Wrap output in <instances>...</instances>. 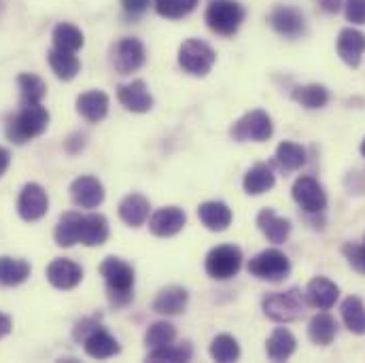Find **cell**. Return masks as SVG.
Returning <instances> with one entry per match:
<instances>
[{
    "label": "cell",
    "instance_id": "obj_19",
    "mask_svg": "<svg viewBox=\"0 0 365 363\" xmlns=\"http://www.w3.org/2000/svg\"><path fill=\"white\" fill-rule=\"evenodd\" d=\"M108 240V221L104 215L90 213L79 219V242L86 247H100Z\"/></svg>",
    "mask_w": 365,
    "mask_h": 363
},
{
    "label": "cell",
    "instance_id": "obj_43",
    "mask_svg": "<svg viewBox=\"0 0 365 363\" xmlns=\"http://www.w3.org/2000/svg\"><path fill=\"white\" fill-rule=\"evenodd\" d=\"M96 327H98V321H96V319H83V321H79V323L75 325L73 338H75L77 342H83Z\"/></svg>",
    "mask_w": 365,
    "mask_h": 363
},
{
    "label": "cell",
    "instance_id": "obj_24",
    "mask_svg": "<svg viewBox=\"0 0 365 363\" xmlns=\"http://www.w3.org/2000/svg\"><path fill=\"white\" fill-rule=\"evenodd\" d=\"M47 60H49V66L60 81H73L81 71V62L73 51H64V49L53 47L47 53Z\"/></svg>",
    "mask_w": 365,
    "mask_h": 363
},
{
    "label": "cell",
    "instance_id": "obj_13",
    "mask_svg": "<svg viewBox=\"0 0 365 363\" xmlns=\"http://www.w3.org/2000/svg\"><path fill=\"white\" fill-rule=\"evenodd\" d=\"M185 223H187V215L179 206H164V208L155 210L153 217L149 219V230L153 236L170 238L181 232Z\"/></svg>",
    "mask_w": 365,
    "mask_h": 363
},
{
    "label": "cell",
    "instance_id": "obj_30",
    "mask_svg": "<svg viewBox=\"0 0 365 363\" xmlns=\"http://www.w3.org/2000/svg\"><path fill=\"white\" fill-rule=\"evenodd\" d=\"M30 272H32V268L28 262L15 260L9 255L0 257V285L2 287H17V285L26 282Z\"/></svg>",
    "mask_w": 365,
    "mask_h": 363
},
{
    "label": "cell",
    "instance_id": "obj_46",
    "mask_svg": "<svg viewBox=\"0 0 365 363\" xmlns=\"http://www.w3.org/2000/svg\"><path fill=\"white\" fill-rule=\"evenodd\" d=\"M319 4L327 13H338L342 9V0H319Z\"/></svg>",
    "mask_w": 365,
    "mask_h": 363
},
{
    "label": "cell",
    "instance_id": "obj_45",
    "mask_svg": "<svg viewBox=\"0 0 365 363\" xmlns=\"http://www.w3.org/2000/svg\"><path fill=\"white\" fill-rule=\"evenodd\" d=\"M83 145H86V136H83V134H75V136H71V140L66 143V149H68L71 153H79V151L83 149Z\"/></svg>",
    "mask_w": 365,
    "mask_h": 363
},
{
    "label": "cell",
    "instance_id": "obj_3",
    "mask_svg": "<svg viewBox=\"0 0 365 363\" xmlns=\"http://www.w3.org/2000/svg\"><path fill=\"white\" fill-rule=\"evenodd\" d=\"M245 21V9L236 0H212L206 9V24L215 34L234 36Z\"/></svg>",
    "mask_w": 365,
    "mask_h": 363
},
{
    "label": "cell",
    "instance_id": "obj_20",
    "mask_svg": "<svg viewBox=\"0 0 365 363\" xmlns=\"http://www.w3.org/2000/svg\"><path fill=\"white\" fill-rule=\"evenodd\" d=\"M83 349L91 359H110L121 351L119 342L100 325L83 340Z\"/></svg>",
    "mask_w": 365,
    "mask_h": 363
},
{
    "label": "cell",
    "instance_id": "obj_5",
    "mask_svg": "<svg viewBox=\"0 0 365 363\" xmlns=\"http://www.w3.org/2000/svg\"><path fill=\"white\" fill-rule=\"evenodd\" d=\"M215 60L217 53L212 51V47L200 39L185 41L179 49V66L193 77H206L215 66Z\"/></svg>",
    "mask_w": 365,
    "mask_h": 363
},
{
    "label": "cell",
    "instance_id": "obj_25",
    "mask_svg": "<svg viewBox=\"0 0 365 363\" xmlns=\"http://www.w3.org/2000/svg\"><path fill=\"white\" fill-rule=\"evenodd\" d=\"M197 217L210 232H223L232 223V210L223 202H204L197 208Z\"/></svg>",
    "mask_w": 365,
    "mask_h": 363
},
{
    "label": "cell",
    "instance_id": "obj_18",
    "mask_svg": "<svg viewBox=\"0 0 365 363\" xmlns=\"http://www.w3.org/2000/svg\"><path fill=\"white\" fill-rule=\"evenodd\" d=\"M71 195L79 208H98L104 202V185L96 177H79L71 185Z\"/></svg>",
    "mask_w": 365,
    "mask_h": 363
},
{
    "label": "cell",
    "instance_id": "obj_34",
    "mask_svg": "<svg viewBox=\"0 0 365 363\" xmlns=\"http://www.w3.org/2000/svg\"><path fill=\"white\" fill-rule=\"evenodd\" d=\"M293 100L304 108H323L329 102V90L321 83H308L293 90Z\"/></svg>",
    "mask_w": 365,
    "mask_h": 363
},
{
    "label": "cell",
    "instance_id": "obj_9",
    "mask_svg": "<svg viewBox=\"0 0 365 363\" xmlns=\"http://www.w3.org/2000/svg\"><path fill=\"white\" fill-rule=\"evenodd\" d=\"M110 64L119 75H130L145 64V45L138 39H121L110 51Z\"/></svg>",
    "mask_w": 365,
    "mask_h": 363
},
{
    "label": "cell",
    "instance_id": "obj_38",
    "mask_svg": "<svg viewBox=\"0 0 365 363\" xmlns=\"http://www.w3.org/2000/svg\"><path fill=\"white\" fill-rule=\"evenodd\" d=\"M210 357H212L215 362L221 363L236 362V359L240 357V347H238L236 338L230 336V334L217 336V338L210 342Z\"/></svg>",
    "mask_w": 365,
    "mask_h": 363
},
{
    "label": "cell",
    "instance_id": "obj_17",
    "mask_svg": "<svg viewBox=\"0 0 365 363\" xmlns=\"http://www.w3.org/2000/svg\"><path fill=\"white\" fill-rule=\"evenodd\" d=\"M365 53V34L355 28H344L338 36V56L351 68H359Z\"/></svg>",
    "mask_w": 365,
    "mask_h": 363
},
{
    "label": "cell",
    "instance_id": "obj_23",
    "mask_svg": "<svg viewBox=\"0 0 365 363\" xmlns=\"http://www.w3.org/2000/svg\"><path fill=\"white\" fill-rule=\"evenodd\" d=\"M257 227L264 232V236L274 242V245H282L287 242L289 234H291V221L284 217H278L272 208H264L257 215Z\"/></svg>",
    "mask_w": 365,
    "mask_h": 363
},
{
    "label": "cell",
    "instance_id": "obj_40",
    "mask_svg": "<svg viewBox=\"0 0 365 363\" xmlns=\"http://www.w3.org/2000/svg\"><path fill=\"white\" fill-rule=\"evenodd\" d=\"M191 355H193V351L187 342L185 344H170V347L151 351L149 362H189Z\"/></svg>",
    "mask_w": 365,
    "mask_h": 363
},
{
    "label": "cell",
    "instance_id": "obj_47",
    "mask_svg": "<svg viewBox=\"0 0 365 363\" xmlns=\"http://www.w3.org/2000/svg\"><path fill=\"white\" fill-rule=\"evenodd\" d=\"M9 166H11V153H9V149L0 147V179L9 170Z\"/></svg>",
    "mask_w": 365,
    "mask_h": 363
},
{
    "label": "cell",
    "instance_id": "obj_42",
    "mask_svg": "<svg viewBox=\"0 0 365 363\" xmlns=\"http://www.w3.org/2000/svg\"><path fill=\"white\" fill-rule=\"evenodd\" d=\"M346 11V19L355 26H364L365 24V0H346L344 4Z\"/></svg>",
    "mask_w": 365,
    "mask_h": 363
},
{
    "label": "cell",
    "instance_id": "obj_6",
    "mask_svg": "<svg viewBox=\"0 0 365 363\" xmlns=\"http://www.w3.org/2000/svg\"><path fill=\"white\" fill-rule=\"evenodd\" d=\"M232 138L238 140V143H247V140H253V143H266L270 140V136L274 134V126L270 115L262 108H255L251 113H247L245 117H240L232 130H230Z\"/></svg>",
    "mask_w": 365,
    "mask_h": 363
},
{
    "label": "cell",
    "instance_id": "obj_33",
    "mask_svg": "<svg viewBox=\"0 0 365 363\" xmlns=\"http://www.w3.org/2000/svg\"><path fill=\"white\" fill-rule=\"evenodd\" d=\"M79 219H81V213H66L62 215L60 223L56 225V232H53V238H56V245L58 247H75L79 242Z\"/></svg>",
    "mask_w": 365,
    "mask_h": 363
},
{
    "label": "cell",
    "instance_id": "obj_10",
    "mask_svg": "<svg viewBox=\"0 0 365 363\" xmlns=\"http://www.w3.org/2000/svg\"><path fill=\"white\" fill-rule=\"evenodd\" d=\"M49 210V195L38 183H28L19 191L17 213L24 221H38Z\"/></svg>",
    "mask_w": 365,
    "mask_h": 363
},
{
    "label": "cell",
    "instance_id": "obj_36",
    "mask_svg": "<svg viewBox=\"0 0 365 363\" xmlns=\"http://www.w3.org/2000/svg\"><path fill=\"white\" fill-rule=\"evenodd\" d=\"M276 162L284 170H299L306 164V149L297 143L284 140L276 149Z\"/></svg>",
    "mask_w": 365,
    "mask_h": 363
},
{
    "label": "cell",
    "instance_id": "obj_12",
    "mask_svg": "<svg viewBox=\"0 0 365 363\" xmlns=\"http://www.w3.org/2000/svg\"><path fill=\"white\" fill-rule=\"evenodd\" d=\"M268 21H270L274 32L280 34V36H284V39H297L306 30L304 15L295 6H287V4L274 6L270 17H268Z\"/></svg>",
    "mask_w": 365,
    "mask_h": 363
},
{
    "label": "cell",
    "instance_id": "obj_29",
    "mask_svg": "<svg viewBox=\"0 0 365 363\" xmlns=\"http://www.w3.org/2000/svg\"><path fill=\"white\" fill-rule=\"evenodd\" d=\"M274 185H276V177L268 164H255L245 175V181H242V187L249 195H262V193L270 191Z\"/></svg>",
    "mask_w": 365,
    "mask_h": 363
},
{
    "label": "cell",
    "instance_id": "obj_4",
    "mask_svg": "<svg viewBox=\"0 0 365 363\" xmlns=\"http://www.w3.org/2000/svg\"><path fill=\"white\" fill-rule=\"evenodd\" d=\"M306 297L302 295L299 289H289V291H278L264 297L262 308L268 319L276 323H291L304 315Z\"/></svg>",
    "mask_w": 365,
    "mask_h": 363
},
{
    "label": "cell",
    "instance_id": "obj_41",
    "mask_svg": "<svg viewBox=\"0 0 365 363\" xmlns=\"http://www.w3.org/2000/svg\"><path fill=\"white\" fill-rule=\"evenodd\" d=\"M342 253H344V257H346V262L351 264L353 270H357L359 274H365V245L346 242L342 247Z\"/></svg>",
    "mask_w": 365,
    "mask_h": 363
},
{
    "label": "cell",
    "instance_id": "obj_8",
    "mask_svg": "<svg viewBox=\"0 0 365 363\" xmlns=\"http://www.w3.org/2000/svg\"><path fill=\"white\" fill-rule=\"evenodd\" d=\"M249 272L251 276L259 278V280H270L278 282L282 278H287L291 272V262L289 257L278 251V249H266L262 253H257L251 262H249Z\"/></svg>",
    "mask_w": 365,
    "mask_h": 363
},
{
    "label": "cell",
    "instance_id": "obj_22",
    "mask_svg": "<svg viewBox=\"0 0 365 363\" xmlns=\"http://www.w3.org/2000/svg\"><path fill=\"white\" fill-rule=\"evenodd\" d=\"M149 210H151V204L140 193H130L119 204V217L130 227H140L149 219Z\"/></svg>",
    "mask_w": 365,
    "mask_h": 363
},
{
    "label": "cell",
    "instance_id": "obj_2",
    "mask_svg": "<svg viewBox=\"0 0 365 363\" xmlns=\"http://www.w3.org/2000/svg\"><path fill=\"white\" fill-rule=\"evenodd\" d=\"M100 274L106 285V293L113 306L121 308L132 300L134 289V268L119 257H106L100 264Z\"/></svg>",
    "mask_w": 365,
    "mask_h": 363
},
{
    "label": "cell",
    "instance_id": "obj_26",
    "mask_svg": "<svg viewBox=\"0 0 365 363\" xmlns=\"http://www.w3.org/2000/svg\"><path fill=\"white\" fill-rule=\"evenodd\" d=\"M189 293L182 287H166L153 300V310L160 315H181L187 306Z\"/></svg>",
    "mask_w": 365,
    "mask_h": 363
},
{
    "label": "cell",
    "instance_id": "obj_21",
    "mask_svg": "<svg viewBox=\"0 0 365 363\" xmlns=\"http://www.w3.org/2000/svg\"><path fill=\"white\" fill-rule=\"evenodd\" d=\"M77 113L90 123H100L108 115V96L98 90L81 93L77 98Z\"/></svg>",
    "mask_w": 365,
    "mask_h": 363
},
{
    "label": "cell",
    "instance_id": "obj_49",
    "mask_svg": "<svg viewBox=\"0 0 365 363\" xmlns=\"http://www.w3.org/2000/svg\"><path fill=\"white\" fill-rule=\"evenodd\" d=\"M361 155L365 158V138H364V143H361Z\"/></svg>",
    "mask_w": 365,
    "mask_h": 363
},
{
    "label": "cell",
    "instance_id": "obj_37",
    "mask_svg": "<svg viewBox=\"0 0 365 363\" xmlns=\"http://www.w3.org/2000/svg\"><path fill=\"white\" fill-rule=\"evenodd\" d=\"M177 338V329L173 323H166V321H158L153 323L147 334H145V344L155 351V349H164V347H170Z\"/></svg>",
    "mask_w": 365,
    "mask_h": 363
},
{
    "label": "cell",
    "instance_id": "obj_15",
    "mask_svg": "<svg viewBox=\"0 0 365 363\" xmlns=\"http://www.w3.org/2000/svg\"><path fill=\"white\" fill-rule=\"evenodd\" d=\"M47 280L62 291H71L75 289L81 280H83V268L79 264H75L73 260L66 257H58L47 266Z\"/></svg>",
    "mask_w": 365,
    "mask_h": 363
},
{
    "label": "cell",
    "instance_id": "obj_48",
    "mask_svg": "<svg viewBox=\"0 0 365 363\" xmlns=\"http://www.w3.org/2000/svg\"><path fill=\"white\" fill-rule=\"evenodd\" d=\"M11 329H13V321H11V317H6V315H2V312H0V340H2L4 336H9V334H11Z\"/></svg>",
    "mask_w": 365,
    "mask_h": 363
},
{
    "label": "cell",
    "instance_id": "obj_35",
    "mask_svg": "<svg viewBox=\"0 0 365 363\" xmlns=\"http://www.w3.org/2000/svg\"><path fill=\"white\" fill-rule=\"evenodd\" d=\"M83 43H86L83 32L77 26L64 21V24H58L53 28V45L58 49H64V51H73L75 53V51H79L83 47Z\"/></svg>",
    "mask_w": 365,
    "mask_h": 363
},
{
    "label": "cell",
    "instance_id": "obj_39",
    "mask_svg": "<svg viewBox=\"0 0 365 363\" xmlns=\"http://www.w3.org/2000/svg\"><path fill=\"white\" fill-rule=\"evenodd\" d=\"M197 6V0H155V9L166 19H181Z\"/></svg>",
    "mask_w": 365,
    "mask_h": 363
},
{
    "label": "cell",
    "instance_id": "obj_44",
    "mask_svg": "<svg viewBox=\"0 0 365 363\" xmlns=\"http://www.w3.org/2000/svg\"><path fill=\"white\" fill-rule=\"evenodd\" d=\"M151 0H121V6L128 15H143Z\"/></svg>",
    "mask_w": 365,
    "mask_h": 363
},
{
    "label": "cell",
    "instance_id": "obj_7",
    "mask_svg": "<svg viewBox=\"0 0 365 363\" xmlns=\"http://www.w3.org/2000/svg\"><path fill=\"white\" fill-rule=\"evenodd\" d=\"M242 266V251L234 245H221L215 247L208 255H206V274L210 278L217 280H230L236 274L240 272Z\"/></svg>",
    "mask_w": 365,
    "mask_h": 363
},
{
    "label": "cell",
    "instance_id": "obj_50",
    "mask_svg": "<svg viewBox=\"0 0 365 363\" xmlns=\"http://www.w3.org/2000/svg\"><path fill=\"white\" fill-rule=\"evenodd\" d=\"M2 9H4V0H0V15H2Z\"/></svg>",
    "mask_w": 365,
    "mask_h": 363
},
{
    "label": "cell",
    "instance_id": "obj_32",
    "mask_svg": "<svg viewBox=\"0 0 365 363\" xmlns=\"http://www.w3.org/2000/svg\"><path fill=\"white\" fill-rule=\"evenodd\" d=\"M342 310V321L349 327V332L364 336L365 334V304L361 302V297H346L340 306Z\"/></svg>",
    "mask_w": 365,
    "mask_h": 363
},
{
    "label": "cell",
    "instance_id": "obj_28",
    "mask_svg": "<svg viewBox=\"0 0 365 363\" xmlns=\"http://www.w3.org/2000/svg\"><path fill=\"white\" fill-rule=\"evenodd\" d=\"M295 336L284 327H276L266 342V353L272 362H287L295 353Z\"/></svg>",
    "mask_w": 365,
    "mask_h": 363
},
{
    "label": "cell",
    "instance_id": "obj_51",
    "mask_svg": "<svg viewBox=\"0 0 365 363\" xmlns=\"http://www.w3.org/2000/svg\"><path fill=\"white\" fill-rule=\"evenodd\" d=\"M364 245H365V236H364Z\"/></svg>",
    "mask_w": 365,
    "mask_h": 363
},
{
    "label": "cell",
    "instance_id": "obj_14",
    "mask_svg": "<svg viewBox=\"0 0 365 363\" xmlns=\"http://www.w3.org/2000/svg\"><path fill=\"white\" fill-rule=\"evenodd\" d=\"M304 297H306V304L308 306H312L317 310H329L338 302L340 289H338V285L334 280H329L325 276H314L308 282Z\"/></svg>",
    "mask_w": 365,
    "mask_h": 363
},
{
    "label": "cell",
    "instance_id": "obj_1",
    "mask_svg": "<svg viewBox=\"0 0 365 363\" xmlns=\"http://www.w3.org/2000/svg\"><path fill=\"white\" fill-rule=\"evenodd\" d=\"M49 126V111L43 104L21 106L15 117L6 123V138L15 145H26L38 138Z\"/></svg>",
    "mask_w": 365,
    "mask_h": 363
},
{
    "label": "cell",
    "instance_id": "obj_31",
    "mask_svg": "<svg viewBox=\"0 0 365 363\" xmlns=\"http://www.w3.org/2000/svg\"><path fill=\"white\" fill-rule=\"evenodd\" d=\"M17 88H19V102H21V106L41 104L45 93H47L45 81L41 77L32 75V73H21L17 77Z\"/></svg>",
    "mask_w": 365,
    "mask_h": 363
},
{
    "label": "cell",
    "instance_id": "obj_16",
    "mask_svg": "<svg viewBox=\"0 0 365 363\" xmlns=\"http://www.w3.org/2000/svg\"><path fill=\"white\" fill-rule=\"evenodd\" d=\"M117 98L119 102L132 111V113H147L153 108V96L147 88L145 81H132V83H125V86H119L117 88Z\"/></svg>",
    "mask_w": 365,
    "mask_h": 363
},
{
    "label": "cell",
    "instance_id": "obj_11",
    "mask_svg": "<svg viewBox=\"0 0 365 363\" xmlns=\"http://www.w3.org/2000/svg\"><path fill=\"white\" fill-rule=\"evenodd\" d=\"M293 200L306 210V213H323L327 208V193L323 185L312 177H299L293 183Z\"/></svg>",
    "mask_w": 365,
    "mask_h": 363
},
{
    "label": "cell",
    "instance_id": "obj_27",
    "mask_svg": "<svg viewBox=\"0 0 365 363\" xmlns=\"http://www.w3.org/2000/svg\"><path fill=\"white\" fill-rule=\"evenodd\" d=\"M336 334H338V323H336V319H334L331 315H327V312L314 315V317L310 319V323H308V338H310L314 344H319V347L331 344L334 338H336Z\"/></svg>",
    "mask_w": 365,
    "mask_h": 363
}]
</instances>
